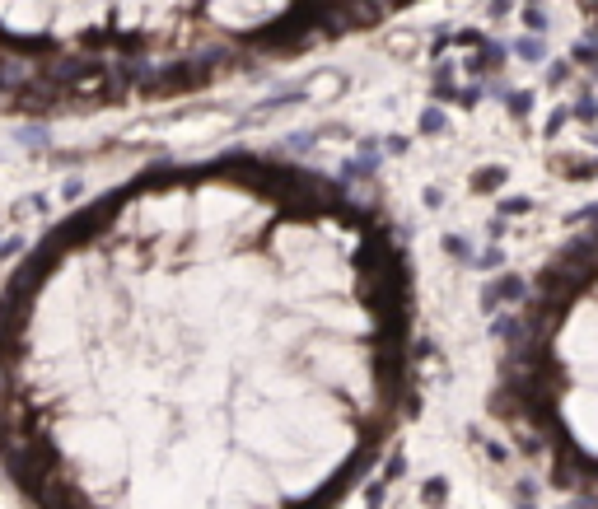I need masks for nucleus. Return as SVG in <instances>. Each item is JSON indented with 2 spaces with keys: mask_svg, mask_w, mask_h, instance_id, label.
Returning a JSON list of instances; mask_svg holds the SVG:
<instances>
[{
  "mask_svg": "<svg viewBox=\"0 0 598 509\" xmlns=\"http://www.w3.org/2000/svg\"><path fill=\"white\" fill-rule=\"evenodd\" d=\"M89 215L0 304V467L33 509H332L397 411L384 243L327 196Z\"/></svg>",
  "mask_w": 598,
  "mask_h": 509,
  "instance_id": "obj_1",
  "label": "nucleus"
},
{
  "mask_svg": "<svg viewBox=\"0 0 598 509\" xmlns=\"http://www.w3.org/2000/svg\"><path fill=\"white\" fill-rule=\"evenodd\" d=\"M589 5H594V10H598V0H589Z\"/></svg>",
  "mask_w": 598,
  "mask_h": 509,
  "instance_id": "obj_2",
  "label": "nucleus"
}]
</instances>
